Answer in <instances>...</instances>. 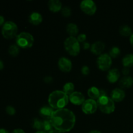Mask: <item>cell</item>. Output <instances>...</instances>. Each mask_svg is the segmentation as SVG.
<instances>
[{
  "mask_svg": "<svg viewBox=\"0 0 133 133\" xmlns=\"http://www.w3.org/2000/svg\"><path fill=\"white\" fill-rule=\"evenodd\" d=\"M74 90H75V86H74V83L71 82H67L63 86V90L62 91L68 96V95L70 96L73 92H74Z\"/></svg>",
  "mask_w": 133,
  "mask_h": 133,
  "instance_id": "cell-23",
  "label": "cell"
},
{
  "mask_svg": "<svg viewBox=\"0 0 133 133\" xmlns=\"http://www.w3.org/2000/svg\"><path fill=\"white\" fill-rule=\"evenodd\" d=\"M97 101L96 100L88 99L85 100L83 104L82 105V111L86 114H92L97 109Z\"/></svg>",
  "mask_w": 133,
  "mask_h": 133,
  "instance_id": "cell-9",
  "label": "cell"
},
{
  "mask_svg": "<svg viewBox=\"0 0 133 133\" xmlns=\"http://www.w3.org/2000/svg\"><path fill=\"white\" fill-rule=\"evenodd\" d=\"M53 112L54 110L50 106H44L40 109L39 114L44 119H51Z\"/></svg>",
  "mask_w": 133,
  "mask_h": 133,
  "instance_id": "cell-15",
  "label": "cell"
},
{
  "mask_svg": "<svg viewBox=\"0 0 133 133\" xmlns=\"http://www.w3.org/2000/svg\"><path fill=\"white\" fill-rule=\"evenodd\" d=\"M119 85L122 88H129L133 85V78L131 76H124L119 81Z\"/></svg>",
  "mask_w": 133,
  "mask_h": 133,
  "instance_id": "cell-18",
  "label": "cell"
},
{
  "mask_svg": "<svg viewBox=\"0 0 133 133\" xmlns=\"http://www.w3.org/2000/svg\"><path fill=\"white\" fill-rule=\"evenodd\" d=\"M9 53L12 57H16L18 55L19 53V48L16 44H12L10 45L9 48Z\"/></svg>",
  "mask_w": 133,
  "mask_h": 133,
  "instance_id": "cell-26",
  "label": "cell"
},
{
  "mask_svg": "<svg viewBox=\"0 0 133 133\" xmlns=\"http://www.w3.org/2000/svg\"><path fill=\"white\" fill-rule=\"evenodd\" d=\"M12 133H25V131L22 129H16L12 132Z\"/></svg>",
  "mask_w": 133,
  "mask_h": 133,
  "instance_id": "cell-35",
  "label": "cell"
},
{
  "mask_svg": "<svg viewBox=\"0 0 133 133\" xmlns=\"http://www.w3.org/2000/svg\"><path fill=\"white\" fill-rule=\"evenodd\" d=\"M0 133H9V131H7L6 129L3 128H1L0 129Z\"/></svg>",
  "mask_w": 133,
  "mask_h": 133,
  "instance_id": "cell-37",
  "label": "cell"
},
{
  "mask_svg": "<svg viewBox=\"0 0 133 133\" xmlns=\"http://www.w3.org/2000/svg\"><path fill=\"white\" fill-rule=\"evenodd\" d=\"M6 112L9 115L13 116L16 114V109L14 107L9 105L6 107Z\"/></svg>",
  "mask_w": 133,
  "mask_h": 133,
  "instance_id": "cell-29",
  "label": "cell"
},
{
  "mask_svg": "<svg viewBox=\"0 0 133 133\" xmlns=\"http://www.w3.org/2000/svg\"><path fill=\"white\" fill-rule=\"evenodd\" d=\"M80 7L82 11L88 15H94L97 10L96 3L92 0H83L81 2Z\"/></svg>",
  "mask_w": 133,
  "mask_h": 133,
  "instance_id": "cell-8",
  "label": "cell"
},
{
  "mask_svg": "<svg viewBox=\"0 0 133 133\" xmlns=\"http://www.w3.org/2000/svg\"><path fill=\"white\" fill-rule=\"evenodd\" d=\"M61 14L64 17H70L71 14V9L69 6H64L61 10Z\"/></svg>",
  "mask_w": 133,
  "mask_h": 133,
  "instance_id": "cell-28",
  "label": "cell"
},
{
  "mask_svg": "<svg viewBox=\"0 0 133 133\" xmlns=\"http://www.w3.org/2000/svg\"><path fill=\"white\" fill-rule=\"evenodd\" d=\"M58 66L60 70L63 72H70L72 69V62L69 58L62 57L58 60Z\"/></svg>",
  "mask_w": 133,
  "mask_h": 133,
  "instance_id": "cell-10",
  "label": "cell"
},
{
  "mask_svg": "<svg viewBox=\"0 0 133 133\" xmlns=\"http://www.w3.org/2000/svg\"><path fill=\"white\" fill-rule=\"evenodd\" d=\"M121 53V50L117 46H114L110 49V51H109V55L111 57V58H117L118 56L120 55Z\"/></svg>",
  "mask_w": 133,
  "mask_h": 133,
  "instance_id": "cell-27",
  "label": "cell"
},
{
  "mask_svg": "<svg viewBox=\"0 0 133 133\" xmlns=\"http://www.w3.org/2000/svg\"><path fill=\"white\" fill-rule=\"evenodd\" d=\"M105 48V45L102 41H96L92 44L90 47V51L92 53L95 55L102 54Z\"/></svg>",
  "mask_w": 133,
  "mask_h": 133,
  "instance_id": "cell-13",
  "label": "cell"
},
{
  "mask_svg": "<svg viewBox=\"0 0 133 133\" xmlns=\"http://www.w3.org/2000/svg\"><path fill=\"white\" fill-rule=\"evenodd\" d=\"M90 43L88 42H85L83 43V48L84 49H89V48H90Z\"/></svg>",
  "mask_w": 133,
  "mask_h": 133,
  "instance_id": "cell-34",
  "label": "cell"
},
{
  "mask_svg": "<svg viewBox=\"0 0 133 133\" xmlns=\"http://www.w3.org/2000/svg\"><path fill=\"white\" fill-rule=\"evenodd\" d=\"M129 72H130L129 68L123 67V68L122 69V73H123V75H125V76H127V75L129 74Z\"/></svg>",
  "mask_w": 133,
  "mask_h": 133,
  "instance_id": "cell-32",
  "label": "cell"
},
{
  "mask_svg": "<svg viewBox=\"0 0 133 133\" xmlns=\"http://www.w3.org/2000/svg\"><path fill=\"white\" fill-rule=\"evenodd\" d=\"M35 133H46V132H44V131H36Z\"/></svg>",
  "mask_w": 133,
  "mask_h": 133,
  "instance_id": "cell-42",
  "label": "cell"
},
{
  "mask_svg": "<svg viewBox=\"0 0 133 133\" xmlns=\"http://www.w3.org/2000/svg\"><path fill=\"white\" fill-rule=\"evenodd\" d=\"M85 100L84 96L80 92H74L69 96V101L75 105H82Z\"/></svg>",
  "mask_w": 133,
  "mask_h": 133,
  "instance_id": "cell-11",
  "label": "cell"
},
{
  "mask_svg": "<svg viewBox=\"0 0 133 133\" xmlns=\"http://www.w3.org/2000/svg\"><path fill=\"white\" fill-rule=\"evenodd\" d=\"M3 68H4L3 62L1 60H0V70H2V69H3Z\"/></svg>",
  "mask_w": 133,
  "mask_h": 133,
  "instance_id": "cell-38",
  "label": "cell"
},
{
  "mask_svg": "<svg viewBox=\"0 0 133 133\" xmlns=\"http://www.w3.org/2000/svg\"><path fill=\"white\" fill-rule=\"evenodd\" d=\"M87 94L90 99L94 100H97L100 96V90L96 87H92L88 88Z\"/></svg>",
  "mask_w": 133,
  "mask_h": 133,
  "instance_id": "cell-20",
  "label": "cell"
},
{
  "mask_svg": "<svg viewBox=\"0 0 133 133\" xmlns=\"http://www.w3.org/2000/svg\"><path fill=\"white\" fill-rule=\"evenodd\" d=\"M49 133H62V132H59V131H57V130H53V131H52L51 132H49Z\"/></svg>",
  "mask_w": 133,
  "mask_h": 133,
  "instance_id": "cell-41",
  "label": "cell"
},
{
  "mask_svg": "<svg viewBox=\"0 0 133 133\" xmlns=\"http://www.w3.org/2000/svg\"><path fill=\"white\" fill-rule=\"evenodd\" d=\"M34 44V37L31 33L22 32L16 37V44L19 48L27 49L32 46Z\"/></svg>",
  "mask_w": 133,
  "mask_h": 133,
  "instance_id": "cell-4",
  "label": "cell"
},
{
  "mask_svg": "<svg viewBox=\"0 0 133 133\" xmlns=\"http://www.w3.org/2000/svg\"><path fill=\"white\" fill-rule=\"evenodd\" d=\"M66 32L70 36L75 37L79 32V27L77 25L74 23H69L66 26Z\"/></svg>",
  "mask_w": 133,
  "mask_h": 133,
  "instance_id": "cell-19",
  "label": "cell"
},
{
  "mask_svg": "<svg viewBox=\"0 0 133 133\" xmlns=\"http://www.w3.org/2000/svg\"><path fill=\"white\" fill-rule=\"evenodd\" d=\"M110 97L114 101L120 102L125 97V92L122 88H116L111 92Z\"/></svg>",
  "mask_w": 133,
  "mask_h": 133,
  "instance_id": "cell-12",
  "label": "cell"
},
{
  "mask_svg": "<svg viewBox=\"0 0 133 133\" xmlns=\"http://www.w3.org/2000/svg\"><path fill=\"white\" fill-rule=\"evenodd\" d=\"M89 133H101L100 131H97V130H92V131H90Z\"/></svg>",
  "mask_w": 133,
  "mask_h": 133,
  "instance_id": "cell-40",
  "label": "cell"
},
{
  "mask_svg": "<svg viewBox=\"0 0 133 133\" xmlns=\"http://www.w3.org/2000/svg\"><path fill=\"white\" fill-rule=\"evenodd\" d=\"M28 19L29 22L31 24L35 25H39L42 22L43 18L40 13L38 12H32L29 16Z\"/></svg>",
  "mask_w": 133,
  "mask_h": 133,
  "instance_id": "cell-16",
  "label": "cell"
},
{
  "mask_svg": "<svg viewBox=\"0 0 133 133\" xmlns=\"http://www.w3.org/2000/svg\"><path fill=\"white\" fill-rule=\"evenodd\" d=\"M18 30V26L14 22L12 21H6L2 26L1 33L5 38L12 39L16 37Z\"/></svg>",
  "mask_w": 133,
  "mask_h": 133,
  "instance_id": "cell-6",
  "label": "cell"
},
{
  "mask_svg": "<svg viewBox=\"0 0 133 133\" xmlns=\"http://www.w3.org/2000/svg\"><path fill=\"white\" fill-rule=\"evenodd\" d=\"M97 107L105 114H111L115 110V103L111 97L108 96H100L97 100Z\"/></svg>",
  "mask_w": 133,
  "mask_h": 133,
  "instance_id": "cell-3",
  "label": "cell"
},
{
  "mask_svg": "<svg viewBox=\"0 0 133 133\" xmlns=\"http://www.w3.org/2000/svg\"><path fill=\"white\" fill-rule=\"evenodd\" d=\"M64 45L66 51L71 55L77 56L80 53V43L79 42L77 38L69 36L64 40Z\"/></svg>",
  "mask_w": 133,
  "mask_h": 133,
  "instance_id": "cell-5",
  "label": "cell"
},
{
  "mask_svg": "<svg viewBox=\"0 0 133 133\" xmlns=\"http://www.w3.org/2000/svg\"><path fill=\"white\" fill-rule=\"evenodd\" d=\"M50 121L55 130L63 133L72 130L75 125L76 118L71 110L64 108L55 110Z\"/></svg>",
  "mask_w": 133,
  "mask_h": 133,
  "instance_id": "cell-1",
  "label": "cell"
},
{
  "mask_svg": "<svg viewBox=\"0 0 133 133\" xmlns=\"http://www.w3.org/2000/svg\"><path fill=\"white\" fill-rule=\"evenodd\" d=\"M5 23V18L3 16L0 15V26L3 25L4 23Z\"/></svg>",
  "mask_w": 133,
  "mask_h": 133,
  "instance_id": "cell-36",
  "label": "cell"
},
{
  "mask_svg": "<svg viewBox=\"0 0 133 133\" xmlns=\"http://www.w3.org/2000/svg\"><path fill=\"white\" fill-rule=\"evenodd\" d=\"M122 64L123 67L130 68L133 66V54H127L122 58Z\"/></svg>",
  "mask_w": 133,
  "mask_h": 133,
  "instance_id": "cell-22",
  "label": "cell"
},
{
  "mask_svg": "<svg viewBox=\"0 0 133 133\" xmlns=\"http://www.w3.org/2000/svg\"><path fill=\"white\" fill-rule=\"evenodd\" d=\"M81 71L82 74H83V75H88V74H90V68L88 67V66H86V65L82 66Z\"/></svg>",
  "mask_w": 133,
  "mask_h": 133,
  "instance_id": "cell-31",
  "label": "cell"
},
{
  "mask_svg": "<svg viewBox=\"0 0 133 133\" xmlns=\"http://www.w3.org/2000/svg\"><path fill=\"white\" fill-rule=\"evenodd\" d=\"M54 130L50 119H44L43 121V131L46 133H49Z\"/></svg>",
  "mask_w": 133,
  "mask_h": 133,
  "instance_id": "cell-25",
  "label": "cell"
},
{
  "mask_svg": "<svg viewBox=\"0 0 133 133\" xmlns=\"http://www.w3.org/2000/svg\"><path fill=\"white\" fill-rule=\"evenodd\" d=\"M119 32L122 36H131L132 34V30L128 25H122L119 28Z\"/></svg>",
  "mask_w": 133,
  "mask_h": 133,
  "instance_id": "cell-21",
  "label": "cell"
},
{
  "mask_svg": "<svg viewBox=\"0 0 133 133\" xmlns=\"http://www.w3.org/2000/svg\"><path fill=\"white\" fill-rule=\"evenodd\" d=\"M32 128L38 131H43V121L39 118H34L31 122Z\"/></svg>",
  "mask_w": 133,
  "mask_h": 133,
  "instance_id": "cell-24",
  "label": "cell"
},
{
  "mask_svg": "<svg viewBox=\"0 0 133 133\" xmlns=\"http://www.w3.org/2000/svg\"><path fill=\"white\" fill-rule=\"evenodd\" d=\"M120 77V73L118 69L112 68L109 70L107 75V80L110 83H114L118 81Z\"/></svg>",
  "mask_w": 133,
  "mask_h": 133,
  "instance_id": "cell-14",
  "label": "cell"
},
{
  "mask_svg": "<svg viewBox=\"0 0 133 133\" xmlns=\"http://www.w3.org/2000/svg\"><path fill=\"white\" fill-rule=\"evenodd\" d=\"M77 40L79 41V43H84L85 42L86 40H87V35L84 33L80 34L77 36Z\"/></svg>",
  "mask_w": 133,
  "mask_h": 133,
  "instance_id": "cell-30",
  "label": "cell"
},
{
  "mask_svg": "<svg viewBox=\"0 0 133 133\" xmlns=\"http://www.w3.org/2000/svg\"><path fill=\"white\" fill-rule=\"evenodd\" d=\"M130 43H131V45L133 47V32L131 35V36H130Z\"/></svg>",
  "mask_w": 133,
  "mask_h": 133,
  "instance_id": "cell-39",
  "label": "cell"
},
{
  "mask_svg": "<svg viewBox=\"0 0 133 133\" xmlns=\"http://www.w3.org/2000/svg\"><path fill=\"white\" fill-rule=\"evenodd\" d=\"M49 9L53 12L61 11L62 9V4L60 0H49L48 3Z\"/></svg>",
  "mask_w": 133,
  "mask_h": 133,
  "instance_id": "cell-17",
  "label": "cell"
},
{
  "mask_svg": "<svg viewBox=\"0 0 133 133\" xmlns=\"http://www.w3.org/2000/svg\"><path fill=\"white\" fill-rule=\"evenodd\" d=\"M112 58L109 54L103 53L99 56L97 59V64L99 68L103 71L110 70L112 66Z\"/></svg>",
  "mask_w": 133,
  "mask_h": 133,
  "instance_id": "cell-7",
  "label": "cell"
},
{
  "mask_svg": "<svg viewBox=\"0 0 133 133\" xmlns=\"http://www.w3.org/2000/svg\"><path fill=\"white\" fill-rule=\"evenodd\" d=\"M44 81L46 83H51L53 81V77L51 76H46L44 78Z\"/></svg>",
  "mask_w": 133,
  "mask_h": 133,
  "instance_id": "cell-33",
  "label": "cell"
},
{
  "mask_svg": "<svg viewBox=\"0 0 133 133\" xmlns=\"http://www.w3.org/2000/svg\"><path fill=\"white\" fill-rule=\"evenodd\" d=\"M69 96L62 90H55L48 97V103L53 109H64L68 104Z\"/></svg>",
  "mask_w": 133,
  "mask_h": 133,
  "instance_id": "cell-2",
  "label": "cell"
}]
</instances>
